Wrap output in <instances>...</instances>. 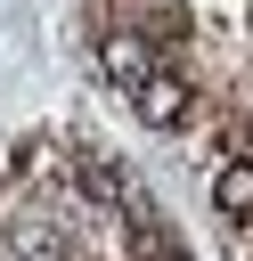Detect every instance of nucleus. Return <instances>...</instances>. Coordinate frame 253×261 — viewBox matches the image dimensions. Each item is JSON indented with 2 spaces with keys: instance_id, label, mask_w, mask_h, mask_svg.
Masks as SVG:
<instances>
[{
  "instance_id": "3",
  "label": "nucleus",
  "mask_w": 253,
  "mask_h": 261,
  "mask_svg": "<svg viewBox=\"0 0 253 261\" xmlns=\"http://www.w3.org/2000/svg\"><path fill=\"white\" fill-rule=\"evenodd\" d=\"M212 212H220L229 228H253V155L212 163Z\"/></svg>"
},
{
  "instance_id": "1",
  "label": "nucleus",
  "mask_w": 253,
  "mask_h": 261,
  "mask_svg": "<svg viewBox=\"0 0 253 261\" xmlns=\"http://www.w3.org/2000/svg\"><path fill=\"white\" fill-rule=\"evenodd\" d=\"M131 114H139L147 130H196V122H204V82L188 73V57H171V65L131 98Z\"/></svg>"
},
{
  "instance_id": "2",
  "label": "nucleus",
  "mask_w": 253,
  "mask_h": 261,
  "mask_svg": "<svg viewBox=\"0 0 253 261\" xmlns=\"http://www.w3.org/2000/svg\"><path fill=\"white\" fill-rule=\"evenodd\" d=\"M163 65H171L163 49H147V41H131V33H98V73H106L122 98H139V90H147Z\"/></svg>"
}]
</instances>
